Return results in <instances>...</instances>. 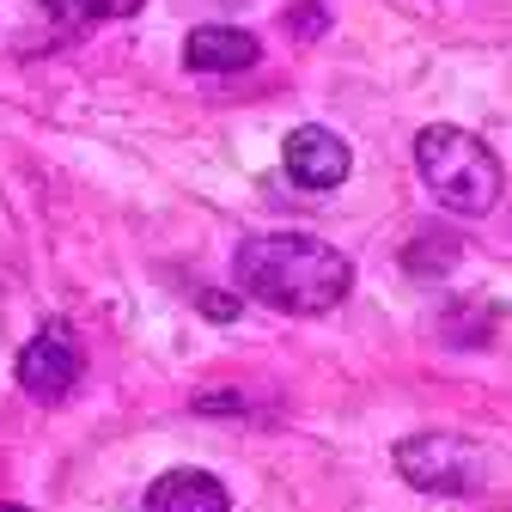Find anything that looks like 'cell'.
I'll return each instance as SVG.
<instances>
[{"mask_svg":"<svg viewBox=\"0 0 512 512\" xmlns=\"http://www.w3.org/2000/svg\"><path fill=\"white\" fill-rule=\"evenodd\" d=\"M238 287L250 299H263L275 311L311 317V311H330L348 299L354 287V263L342 250H330L324 238H299V232H263V238H244L238 244V263H232Z\"/></svg>","mask_w":512,"mask_h":512,"instance_id":"1","label":"cell"},{"mask_svg":"<svg viewBox=\"0 0 512 512\" xmlns=\"http://www.w3.org/2000/svg\"><path fill=\"white\" fill-rule=\"evenodd\" d=\"M281 165H287V177H293L299 189H336L354 159H348V141H342V135L305 122V128H293V135L281 141Z\"/></svg>","mask_w":512,"mask_h":512,"instance_id":"5","label":"cell"},{"mask_svg":"<svg viewBox=\"0 0 512 512\" xmlns=\"http://www.w3.org/2000/svg\"><path fill=\"white\" fill-rule=\"evenodd\" d=\"M415 171L427 183V196L452 214H488L500 202V159L470 135V128L433 122L415 135Z\"/></svg>","mask_w":512,"mask_h":512,"instance_id":"2","label":"cell"},{"mask_svg":"<svg viewBox=\"0 0 512 512\" xmlns=\"http://www.w3.org/2000/svg\"><path fill=\"white\" fill-rule=\"evenodd\" d=\"M0 512H25V506H0Z\"/></svg>","mask_w":512,"mask_h":512,"instance_id":"10","label":"cell"},{"mask_svg":"<svg viewBox=\"0 0 512 512\" xmlns=\"http://www.w3.org/2000/svg\"><path fill=\"white\" fill-rule=\"evenodd\" d=\"M397 470H403L415 488H427V494H470V488H482L488 458L476 452L470 439H452V433H421V439L397 445Z\"/></svg>","mask_w":512,"mask_h":512,"instance_id":"3","label":"cell"},{"mask_svg":"<svg viewBox=\"0 0 512 512\" xmlns=\"http://www.w3.org/2000/svg\"><path fill=\"white\" fill-rule=\"evenodd\" d=\"M202 311H214V317H220V324H226V317H232V299H220V293H208V299H202Z\"/></svg>","mask_w":512,"mask_h":512,"instance_id":"9","label":"cell"},{"mask_svg":"<svg viewBox=\"0 0 512 512\" xmlns=\"http://www.w3.org/2000/svg\"><path fill=\"white\" fill-rule=\"evenodd\" d=\"M183 61L196 74H238V68H250V61H256V37L238 31V25H202V31H189Z\"/></svg>","mask_w":512,"mask_h":512,"instance_id":"6","label":"cell"},{"mask_svg":"<svg viewBox=\"0 0 512 512\" xmlns=\"http://www.w3.org/2000/svg\"><path fill=\"white\" fill-rule=\"evenodd\" d=\"M147 512H232V500L208 470H165L147 488Z\"/></svg>","mask_w":512,"mask_h":512,"instance_id":"7","label":"cell"},{"mask_svg":"<svg viewBox=\"0 0 512 512\" xmlns=\"http://www.w3.org/2000/svg\"><path fill=\"white\" fill-rule=\"evenodd\" d=\"M80 342L61 330V324H49V330H37L25 348H19V391L25 397H37V403H61L80 384Z\"/></svg>","mask_w":512,"mask_h":512,"instance_id":"4","label":"cell"},{"mask_svg":"<svg viewBox=\"0 0 512 512\" xmlns=\"http://www.w3.org/2000/svg\"><path fill=\"white\" fill-rule=\"evenodd\" d=\"M43 7L61 25H86V19H128V13H141V0H43Z\"/></svg>","mask_w":512,"mask_h":512,"instance_id":"8","label":"cell"}]
</instances>
